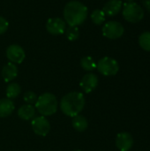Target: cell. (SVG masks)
Here are the masks:
<instances>
[{
	"label": "cell",
	"mask_w": 150,
	"mask_h": 151,
	"mask_svg": "<svg viewBox=\"0 0 150 151\" xmlns=\"http://www.w3.org/2000/svg\"><path fill=\"white\" fill-rule=\"evenodd\" d=\"M9 27V23L8 21L4 18L0 16V35L4 34Z\"/></svg>",
	"instance_id": "cell-23"
},
{
	"label": "cell",
	"mask_w": 150,
	"mask_h": 151,
	"mask_svg": "<svg viewBox=\"0 0 150 151\" xmlns=\"http://www.w3.org/2000/svg\"><path fill=\"white\" fill-rule=\"evenodd\" d=\"M21 93V88L19 84L16 82H11L6 87L5 94H6V98L8 99H14L17 98Z\"/></svg>",
	"instance_id": "cell-17"
},
{
	"label": "cell",
	"mask_w": 150,
	"mask_h": 151,
	"mask_svg": "<svg viewBox=\"0 0 150 151\" xmlns=\"http://www.w3.org/2000/svg\"><path fill=\"white\" fill-rule=\"evenodd\" d=\"M96 68L98 72L104 76H114L119 70V65L116 59L110 57H104L98 61Z\"/></svg>",
	"instance_id": "cell-5"
},
{
	"label": "cell",
	"mask_w": 150,
	"mask_h": 151,
	"mask_svg": "<svg viewBox=\"0 0 150 151\" xmlns=\"http://www.w3.org/2000/svg\"><path fill=\"white\" fill-rule=\"evenodd\" d=\"M18 116L23 120L33 119L35 116V107L31 104H24L18 110Z\"/></svg>",
	"instance_id": "cell-15"
},
{
	"label": "cell",
	"mask_w": 150,
	"mask_h": 151,
	"mask_svg": "<svg viewBox=\"0 0 150 151\" xmlns=\"http://www.w3.org/2000/svg\"><path fill=\"white\" fill-rule=\"evenodd\" d=\"M97 86H98V77L93 73H86L82 77L80 82V87L81 90L86 94H89L93 92L97 88Z\"/></svg>",
	"instance_id": "cell-10"
},
{
	"label": "cell",
	"mask_w": 150,
	"mask_h": 151,
	"mask_svg": "<svg viewBox=\"0 0 150 151\" xmlns=\"http://www.w3.org/2000/svg\"><path fill=\"white\" fill-rule=\"evenodd\" d=\"M142 3H143L144 7L146 8V10H147L149 12H150V0H143Z\"/></svg>",
	"instance_id": "cell-24"
},
{
	"label": "cell",
	"mask_w": 150,
	"mask_h": 151,
	"mask_svg": "<svg viewBox=\"0 0 150 151\" xmlns=\"http://www.w3.org/2000/svg\"><path fill=\"white\" fill-rule=\"evenodd\" d=\"M123 17L126 20L132 23H137L144 18V10L141 6L134 2L126 3L122 11Z\"/></svg>",
	"instance_id": "cell-4"
},
{
	"label": "cell",
	"mask_w": 150,
	"mask_h": 151,
	"mask_svg": "<svg viewBox=\"0 0 150 151\" xmlns=\"http://www.w3.org/2000/svg\"><path fill=\"white\" fill-rule=\"evenodd\" d=\"M31 127L34 133L38 136H46L50 131V124L43 116H37L32 119Z\"/></svg>",
	"instance_id": "cell-7"
},
{
	"label": "cell",
	"mask_w": 150,
	"mask_h": 151,
	"mask_svg": "<svg viewBox=\"0 0 150 151\" xmlns=\"http://www.w3.org/2000/svg\"><path fill=\"white\" fill-rule=\"evenodd\" d=\"M73 151H81V150H73Z\"/></svg>",
	"instance_id": "cell-26"
},
{
	"label": "cell",
	"mask_w": 150,
	"mask_h": 151,
	"mask_svg": "<svg viewBox=\"0 0 150 151\" xmlns=\"http://www.w3.org/2000/svg\"><path fill=\"white\" fill-rule=\"evenodd\" d=\"M1 75H2V78L4 79V81L5 82H10L17 77L18 67L16 66L15 64L9 62L3 66Z\"/></svg>",
	"instance_id": "cell-13"
},
{
	"label": "cell",
	"mask_w": 150,
	"mask_h": 151,
	"mask_svg": "<svg viewBox=\"0 0 150 151\" xmlns=\"http://www.w3.org/2000/svg\"><path fill=\"white\" fill-rule=\"evenodd\" d=\"M85 104L86 99L84 95L80 92L72 91L62 97L59 107L65 116L73 118L83 111Z\"/></svg>",
	"instance_id": "cell-1"
},
{
	"label": "cell",
	"mask_w": 150,
	"mask_h": 151,
	"mask_svg": "<svg viewBox=\"0 0 150 151\" xmlns=\"http://www.w3.org/2000/svg\"><path fill=\"white\" fill-rule=\"evenodd\" d=\"M105 13L103 12V10L100 9H95V11H93V12L91 13V19L92 21L95 24V25H102L104 20H105Z\"/></svg>",
	"instance_id": "cell-19"
},
{
	"label": "cell",
	"mask_w": 150,
	"mask_h": 151,
	"mask_svg": "<svg viewBox=\"0 0 150 151\" xmlns=\"http://www.w3.org/2000/svg\"><path fill=\"white\" fill-rule=\"evenodd\" d=\"M46 29L52 35H60L66 30V23L61 18H51L46 23Z\"/></svg>",
	"instance_id": "cell-9"
},
{
	"label": "cell",
	"mask_w": 150,
	"mask_h": 151,
	"mask_svg": "<svg viewBox=\"0 0 150 151\" xmlns=\"http://www.w3.org/2000/svg\"><path fill=\"white\" fill-rule=\"evenodd\" d=\"M125 1H126V3H131V2H133L134 0H125Z\"/></svg>",
	"instance_id": "cell-25"
},
{
	"label": "cell",
	"mask_w": 150,
	"mask_h": 151,
	"mask_svg": "<svg viewBox=\"0 0 150 151\" xmlns=\"http://www.w3.org/2000/svg\"><path fill=\"white\" fill-rule=\"evenodd\" d=\"M102 31H103V35L105 37L111 40H115L120 38L124 35L125 28L120 22L111 20L104 24Z\"/></svg>",
	"instance_id": "cell-6"
},
{
	"label": "cell",
	"mask_w": 150,
	"mask_h": 151,
	"mask_svg": "<svg viewBox=\"0 0 150 151\" xmlns=\"http://www.w3.org/2000/svg\"><path fill=\"white\" fill-rule=\"evenodd\" d=\"M87 6L79 1H70L64 8V19L69 27H78L81 25L88 17Z\"/></svg>",
	"instance_id": "cell-2"
},
{
	"label": "cell",
	"mask_w": 150,
	"mask_h": 151,
	"mask_svg": "<svg viewBox=\"0 0 150 151\" xmlns=\"http://www.w3.org/2000/svg\"><path fill=\"white\" fill-rule=\"evenodd\" d=\"M65 35L67 39L71 42H73L79 38L80 35V30L78 27H69L65 30Z\"/></svg>",
	"instance_id": "cell-21"
},
{
	"label": "cell",
	"mask_w": 150,
	"mask_h": 151,
	"mask_svg": "<svg viewBox=\"0 0 150 151\" xmlns=\"http://www.w3.org/2000/svg\"><path fill=\"white\" fill-rule=\"evenodd\" d=\"M6 57L10 62L15 65L21 64L26 58V53L21 46L18 44H11L6 49Z\"/></svg>",
	"instance_id": "cell-8"
},
{
	"label": "cell",
	"mask_w": 150,
	"mask_h": 151,
	"mask_svg": "<svg viewBox=\"0 0 150 151\" xmlns=\"http://www.w3.org/2000/svg\"><path fill=\"white\" fill-rule=\"evenodd\" d=\"M37 98L38 96H36V94L33 91H27L24 96H23V99H24V102L27 104H35L36 101H37Z\"/></svg>",
	"instance_id": "cell-22"
},
{
	"label": "cell",
	"mask_w": 150,
	"mask_h": 151,
	"mask_svg": "<svg viewBox=\"0 0 150 151\" xmlns=\"http://www.w3.org/2000/svg\"><path fill=\"white\" fill-rule=\"evenodd\" d=\"M122 7H123V3L121 0H110L104 4L103 11L105 13V15L109 17H113L116 16L118 13H119Z\"/></svg>",
	"instance_id": "cell-12"
},
{
	"label": "cell",
	"mask_w": 150,
	"mask_h": 151,
	"mask_svg": "<svg viewBox=\"0 0 150 151\" xmlns=\"http://www.w3.org/2000/svg\"><path fill=\"white\" fill-rule=\"evenodd\" d=\"M41 116L47 117L55 114L57 111V99L51 93H43L38 96L34 104Z\"/></svg>",
	"instance_id": "cell-3"
},
{
	"label": "cell",
	"mask_w": 150,
	"mask_h": 151,
	"mask_svg": "<svg viewBox=\"0 0 150 151\" xmlns=\"http://www.w3.org/2000/svg\"><path fill=\"white\" fill-rule=\"evenodd\" d=\"M15 105L11 99H0V118H7L14 111Z\"/></svg>",
	"instance_id": "cell-14"
},
{
	"label": "cell",
	"mask_w": 150,
	"mask_h": 151,
	"mask_svg": "<svg viewBox=\"0 0 150 151\" xmlns=\"http://www.w3.org/2000/svg\"><path fill=\"white\" fill-rule=\"evenodd\" d=\"M72 126L77 132H84L87 130V128L88 127V119H86V117L79 114L72 118Z\"/></svg>",
	"instance_id": "cell-16"
},
{
	"label": "cell",
	"mask_w": 150,
	"mask_h": 151,
	"mask_svg": "<svg viewBox=\"0 0 150 151\" xmlns=\"http://www.w3.org/2000/svg\"><path fill=\"white\" fill-rule=\"evenodd\" d=\"M116 146L120 151H129L133 146V138L129 133H119L116 137Z\"/></svg>",
	"instance_id": "cell-11"
},
{
	"label": "cell",
	"mask_w": 150,
	"mask_h": 151,
	"mask_svg": "<svg viewBox=\"0 0 150 151\" xmlns=\"http://www.w3.org/2000/svg\"><path fill=\"white\" fill-rule=\"evenodd\" d=\"M80 65L87 72H92L95 69H96L95 61L94 60V58L92 57H89V56H87V57H84L81 58Z\"/></svg>",
	"instance_id": "cell-18"
},
{
	"label": "cell",
	"mask_w": 150,
	"mask_h": 151,
	"mask_svg": "<svg viewBox=\"0 0 150 151\" xmlns=\"http://www.w3.org/2000/svg\"><path fill=\"white\" fill-rule=\"evenodd\" d=\"M139 44L141 49L150 52V32H144L140 35Z\"/></svg>",
	"instance_id": "cell-20"
}]
</instances>
